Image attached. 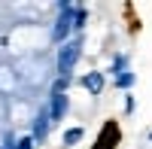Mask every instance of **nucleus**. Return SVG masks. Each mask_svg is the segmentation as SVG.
<instances>
[{"instance_id":"f257e3e1","label":"nucleus","mask_w":152,"mask_h":149,"mask_svg":"<svg viewBox=\"0 0 152 149\" xmlns=\"http://www.w3.org/2000/svg\"><path fill=\"white\" fill-rule=\"evenodd\" d=\"M79 52H82L79 40H67L58 49V76H70V70L76 67V61H79Z\"/></svg>"},{"instance_id":"f03ea898","label":"nucleus","mask_w":152,"mask_h":149,"mask_svg":"<svg viewBox=\"0 0 152 149\" xmlns=\"http://www.w3.org/2000/svg\"><path fill=\"white\" fill-rule=\"evenodd\" d=\"M58 9H61V15L52 28V37H55V43H64L67 34L73 31V3H58Z\"/></svg>"},{"instance_id":"7ed1b4c3","label":"nucleus","mask_w":152,"mask_h":149,"mask_svg":"<svg viewBox=\"0 0 152 149\" xmlns=\"http://www.w3.org/2000/svg\"><path fill=\"white\" fill-rule=\"evenodd\" d=\"M46 113H49V119H52V122L64 119V113H67V94H52V97H49Z\"/></svg>"},{"instance_id":"20e7f679","label":"nucleus","mask_w":152,"mask_h":149,"mask_svg":"<svg viewBox=\"0 0 152 149\" xmlns=\"http://www.w3.org/2000/svg\"><path fill=\"white\" fill-rule=\"evenodd\" d=\"M49 125H52L49 113H46V110H40V113H37V119H34V125H31V137H34V140H43L46 134H49Z\"/></svg>"},{"instance_id":"39448f33","label":"nucleus","mask_w":152,"mask_h":149,"mask_svg":"<svg viewBox=\"0 0 152 149\" xmlns=\"http://www.w3.org/2000/svg\"><path fill=\"white\" fill-rule=\"evenodd\" d=\"M82 85H85L91 94H97L100 88H104V73H88V76L82 79Z\"/></svg>"},{"instance_id":"423d86ee","label":"nucleus","mask_w":152,"mask_h":149,"mask_svg":"<svg viewBox=\"0 0 152 149\" xmlns=\"http://www.w3.org/2000/svg\"><path fill=\"white\" fill-rule=\"evenodd\" d=\"M82 140V128H70L64 134V146H73V143H79Z\"/></svg>"},{"instance_id":"0eeeda50","label":"nucleus","mask_w":152,"mask_h":149,"mask_svg":"<svg viewBox=\"0 0 152 149\" xmlns=\"http://www.w3.org/2000/svg\"><path fill=\"white\" fill-rule=\"evenodd\" d=\"M116 85H119V88H131V85H134V73H119Z\"/></svg>"},{"instance_id":"6e6552de","label":"nucleus","mask_w":152,"mask_h":149,"mask_svg":"<svg viewBox=\"0 0 152 149\" xmlns=\"http://www.w3.org/2000/svg\"><path fill=\"white\" fill-rule=\"evenodd\" d=\"M15 149H34V137L28 134V137H21V140H15Z\"/></svg>"}]
</instances>
